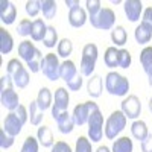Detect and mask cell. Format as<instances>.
<instances>
[{"label":"cell","mask_w":152,"mask_h":152,"mask_svg":"<svg viewBox=\"0 0 152 152\" xmlns=\"http://www.w3.org/2000/svg\"><path fill=\"white\" fill-rule=\"evenodd\" d=\"M104 61H105V66L110 67V69L119 67V49H116L114 46L108 47V49L105 50Z\"/></svg>","instance_id":"26"},{"label":"cell","mask_w":152,"mask_h":152,"mask_svg":"<svg viewBox=\"0 0 152 152\" xmlns=\"http://www.w3.org/2000/svg\"><path fill=\"white\" fill-rule=\"evenodd\" d=\"M142 21H145V23H149L151 26H152V8H146V9L143 11Z\"/></svg>","instance_id":"47"},{"label":"cell","mask_w":152,"mask_h":152,"mask_svg":"<svg viewBox=\"0 0 152 152\" xmlns=\"http://www.w3.org/2000/svg\"><path fill=\"white\" fill-rule=\"evenodd\" d=\"M134 38L138 44H148L152 38V26L149 23L142 21L134 31Z\"/></svg>","instance_id":"16"},{"label":"cell","mask_w":152,"mask_h":152,"mask_svg":"<svg viewBox=\"0 0 152 152\" xmlns=\"http://www.w3.org/2000/svg\"><path fill=\"white\" fill-rule=\"evenodd\" d=\"M14 140H15V137L9 135L3 128L0 129V148L2 149H9L12 145H14Z\"/></svg>","instance_id":"40"},{"label":"cell","mask_w":152,"mask_h":152,"mask_svg":"<svg viewBox=\"0 0 152 152\" xmlns=\"http://www.w3.org/2000/svg\"><path fill=\"white\" fill-rule=\"evenodd\" d=\"M12 49H14V38L5 28H0V52L2 55H6L12 52Z\"/></svg>","instance_id":"24"},{"label":"cell","mask_w":152,"mask_h":152,"mask_svg":"<svg viewBox=\"0 0 152 152\" xmlns=\"http://www.w3.org/2000/svg\"><path fill=\"white\" fill-rule=\"evenodd\" d=\"M91 26L100 31H113L114 23H116V14L111 8H102V11L97 14V17L90 18Z\"/></svg>","instance_id":"7"},{"label":"cell","mask_w":152,"mask_h":152,"mask_svg":"<svg viewBox=\"0 0 152 152\" xmlns=\"http://www.w3.org/2000/svg\"><path fill=\"white\" fill-rule=\"evenodd\" d=\"M59 67L61 62L58 59V55L47 53L41 59V72L49 81H58L59 79Z\"/></svg>","instance_id":"5"},{"label":"cell","mask_w":152,"mask_h":152,"mask_svg":"<svg viewBox=\"0 0 152 152\" xmlns=\"http://www.w3.org/2000/svg\"><path fill=\"white\" fill-rule=\"evenodd\" d=\"M56 52H58V56L67 59L73 52V43L69 40V38H62L56 46Z\"/></svg>","instance_id":"32"},{"label":"cell","mask_w":152,"mask_h":152,"mask_svg":"<svg viewBox=\"0 0 152 152\" xmlns=\"http://www.w3.org/2000/svg\"><path fill=\"white\" fill-rule=\"evenodd\" d=\"M18 56L26 62V64L31 62V61H34V59H41L43 58L41 52L29 40H24V41H21L18 44Z\"/></svg>","instance_id":"10"},{"label":"cell","mask_w":152,"mask_h":152,"mask_svg":"<svg viewBox=\"0 0 152 152\" xmlns=\"http://www.w3.org/2000/svg\"><path fill=\"white\" fill-rule=\"evenodd\" d=\"M69 102H70V96H69L67 88H64V87L56 88V91H55V104L52 105V117H53V120H56L59 117V114L62 111H67Z\"/></svg>","instance_id":"9"},{"label":"cell","mask_w":152,"mask_h":152,"mask_svg":"<svg viewBox=\"0 0 152 152\" xmlns=\"http://www.w3.org/2000/svg\"><path fill=\"white\" fill-rule=\"evenodd\" d=\"M32 24L34 21H31L29 18H23L18 23V28H17V34L20 37H29L32 34Z\"/></svg>","instance_id":"37"},{"label":"cell","mask_w":152,"mask_h":152,"mask_svg":"<svg viewBox=\"0 0 152 152\" xmlns=\"http://www.w3.org/2000/svg\"><path fill=\"white\" fill-rule=\"evenodd\" d=\"M105 88L111 96L123 97L129 91V81L126 76H123L117 72H110L105 76Z\"/></svg>","instance_id":"1"},{"label":"cell","mask_w":152,"mask_h":152,"mask_svg":"<svg viewBox=\"0 0 152 152\" xmlns=\"http://www.w3.org/2000/svg\"><path fill=\"white\" fill-rule=\"evenodd\" d=\"M3 129H5L9 135H12V137H15V135H18V134L21 132L23 123H21V120L17 117V114H15L14 111H11L8 116H6V119H5V122H3Z\"/></svg>","instance_id":"14"},{"label":"cell","mask_w":152,"mask_h":152,"mask_svg":"<svg viewBox=\"0 0 152 152\" xmlns=\"http://www.w3.org/2000/svg\"><path fill=\"white\" fill-rule=\"evenodd\" d=\"M17 18V9L14 3L9 0H2L0 2V20L3 24H12Z\"/></svg>","instance_id":"13"},{"label":"cell","mask_w":152,"mask_h":152,"mask_svg":"<svg viewBox=\"0 0 152 152\" xmlns=\"http://www.w3.org/2000/svg\"><path fill=\"white\" fill-rule=\"evenodd\" d=\"M38 149H40V142L32 135H29L21 146V152H38Z\"/></svg>","instance_id":"35"},{"label":"cell","mask_w":152,"mask_h":152,"mask_svg":"<svg viewBox=\"0 0 152 152\" xmlns=\"http://www.w3.org/2000/svg\"><path fill=\"white\" fill-rule=\"evenodd\" d=\"M126 122H128V119H126V116L122 113V110L113 111L105 122V128H104L105 137L110 138V140H114V138L125 129Z\"/></svg>","instance_id":"3"},{"label":"cell","mask_w":152,"mask_h":152,"mask_svg":"<svg viewBox=\"0 0 152 152\" xmlns=\"http://www.w3.org/2000/svg\"><path fill=\"white\" fill-rule=\"evenodd\" d=\"M148 82H149V85L152 87V72H151V73L148 75Z\"/></svg>","instance_id":"50"},{"label":"cell","mask_w":152,"mask_h":152,"mask_svg":"<svg viewBox=\"0 0 152 152\" xmlns=\"http://www.w3.org/2000/svg\"><path fill=\"white\" fill-rule=\"evenodd\" d=\"M12 87H15V85H14V81H12L8 75H5V76H2V78H0V91L6 90V88H12Z\"/></svg>","instance_id":"45"},{"label":"cell","mask_w":152,"mask_h":152,"mask_svg":"<svg viewBox=\"0 0 152 152\" xmlns=\"http://www.w3.org/2000/svg\"><path fill=\"white\" fill-rule=\"evenodd\" d=\"M28 110H29V120H31V123L35 125V126H38V125L43 122L44 111L40 110V107H38V104H37V100H32Z\"/></svg>","instance_id":"28"},{"label":"cell","mask_w":152,"mask_h":152,"mask_svg":"<svg viewBox=\"0 0 152 152\" xmlns=\"http://www.w3.org/2000/svg\"><path fill=\"white\" fill-rule=\"evenodd\" d=\"M99 50L97 46L93 43H88L82 49V56H81V64L79 70L82 76H93V72L96 69V61H97Z\"/></svg>","instance_id":"2"},{"label":"cell","mask_w":152,"mask_h":152,"mask_svg":"<svg viewBox=\"0 0 152 152\" xmlns=\"http://www.w3.org/2000/svg\"><path fill=\"white\" fill-rule=\"evenodd\" d=\"M140 62H142V67H143L145 73L149 75L152 72V47L151 46L145 47L140 52Z\"/></svg>","instance_id":"30"},{"label":"cell","mask_w":152,"mask_h":152,"mask_svg":"<svg viewBox=\"0 0 152 152\" xmlns=\"http://www.w3.org/2000/svg\"><path fill=\"white\" fill-rule=\"evenodd\" d=\"M149 111H151V113H152V97H151V99H149Z\"/></svg>","instance_id":"51"},{"label":"cell","mask_w":152,"mask_h":152,"mask_svg":"<svg viewBox=\"0 0 152 152\" xmlns=\"http://www.w3.org/2000/svg\"><path fill=\"white\" fill-rule=\"evenodd\" d=\"M102 90H104L102 78H100L99 75L90 76V79H88V82H87V93L93 99H96V97H99L100 94H102Z\"/></svg>","instance_id":"19"},{"label":"cell","mask_w":152,"mask_h":152,"mask_svg":"<svg viewBox=\"0 0 152 152\" xmlns=\"http://www.w3.org/2000/svg\"><path fill=\"white\" fill-rule=\"evenodd\" d=\"M122 113L126 116V119L137 120L138 116H140V113H142L140 99H138L135 94H129L128 97H125L122 100Z\"/></svg>","instance_id":"8"},{"label":"cell","mask_w":152,"mask_h":152,"mask_svg":"<svg viewBox=\"0 0 152 152\" xmlns=\"http://www.w3.org/2000/svg\"><path fill=\"white\" fill-rule=\"evenodd\" d=\"M85 11L88 14V20L97 17V14L102 11V3L99 0H87L85 2Z\"/></svg>","instance_id":"34"},{"label":"cell","mask_w":152,"mask_h":152,"mask_svg":"<svg viewBox=\"0 0 152 152\" xmlns=\"http://www.w3.org/2000/svg\"><path fill=\"white\" fill-rule=\"evenodd\" d=\"M131 53L126 49H119V67L120 69H129L131 67Z\"/></svg>","instance_id":"38"},{"label":"cell","mask_w":152,"mask_h":152,"mask_svg":"<svg viewBox=\"0 0 152 152\" xmlns=\"http://www.w3.org/2000/svg\"><path fill=\"white\" fill-rule=\"evenodd\" d=\"M14 113L17 114V117L21 120V123H23V125L29 120V110H28L26 107H24V105H20V107H18V108H17Z\"/></svg>","instance_id":"43"},{"label":"cell","mask_w":152,"mask_h":152,"mask_svg":"<svg viewBox=\"0 0 152 152\" xmlns=\"http://www.w3.org/2000/svg\"><path fill=\"white\" fill-rule=\"evenodd\" d=\"M76 76H78V69H76V64H75L73 61H70V59H64V61L61 62V67H59V78L62 81H66V84H67L73 78H76Z\"/></svg>","instance_id":"18"},{"label":"cell","mask_w":152,"mask_h":152,"mask_svg":"<svg viewBox=\"0 0 152 152\" xmlns=\"http://www.w3.org/2000/svg\"><path fill=\"white\" fill-rule=\"evenodd\" d=\"M96 152H111V149H110L108 146H99V148L96 149Z\"/></svg>","instance_id":"49"},{"label":"cell","mask_w":152,"mask_h":152,"mask_svg":"<svg viewBox=\"0 0 152 152\" xmlns=\"http://www.w3.org/2000/svg\"><path fill=\"white\" fill-rule=\"evenodd\" d=\"M56 122V126H58V131L61 134H70L75 128V120H73V116L69 114V111H62L59 114V117L55 120Z\"/></svg>","instance_id":"17"},{"label":"cell","mask_w":152,"mask_h":152,"mask_svg":"<svg viewBox=\"0 0 152 152\" xmlns=\"http://www.w3.org/2000/svg\"><path fill=\"white\" fill-rule=\"evenodd\" d=\"M24 9H26V14L29 17H37L38 12L41 11V5L38 0H28L26 5H24Z\"/></svg>","instance_id":"39"},{"label":"cell","mask_w":152,"mask_h":152,"mask_svg":"<svg viewBox=\"0 0 152 152\" xmlns=\"http://www.w3.org/2000/svg\"><path fill=\"white\" fill-rule=\"evenodd\" d=\"M111 3H113V5H119V3H120V0H113Z\"/></svg>","instance_id":"52"},{"label":"cell","mask_w":152,"mask_h":152,"mask_svg":"<svg viewBox=\"0 0 152 152\" xmlns=\"http://www.w3.org/2000/svg\"><path fill=\"white\" fill-rule=\"evenodd\" d=\"M40 5H41L44 18H47V20L55 18V15H56V2L55 0H41Z\"/></svg>","instance_id":"31"},{"label":"cell","mask_w":152,"mask_h":152,"mask_svg":"<svg viewBox=\"0 0 152 152\" xmlns=\"http://www.w3.org/2000/svg\"><path fill=\"white\" fill-rule=\"evenodd\" d=\"M66 6L72 11L75 8H79V0H66Z\"/></svg>","instance_id":"48"},{"label":"cell","mask_w":152,"mask_h":152,"mask_svg":"<svg viewBox=\"0 0 152 152\" xmlns=\"http://www.w3.org/2000/svg\"><path fill=\"white\" fill-rule=\"evenodd\" d=\"M126 38H128V35H126V31H125L123 26L113 28V31H111V41L114 43V47L116 46H119V47L125 46Z\"/></svg>","instance_id":"29"},{"label":"cell","mask_w":152,"mask_h":152,"mask_svg":"<svg viewBox=\"0 0 152 152\" xmlns=\"http://www.w3.org/2000/svg\"><path fill=\"white\" fill-rule=\"evenodd\" d=\"M37 104L40 107L41 111H46L49 108H52V100H53V96H52V91L49 90L47 87H43L40 88V91H38V96H37Z\"/></svg>","instance_id":"20"},{"label":"cell","mask_w":152,"mask_h":152,"mask_svg":"<svg viewBox=\"0 0 152 152\" xmlns=\"http://www.w3.org/2000/svg\"><path fill=\"white\" fill-rule=\"evenodd\" d=\"M0 104H2V107L6 108L9 113L15 111L20 107V97H18L17 91L14 90V87L0 91Z\"/></svg>","instance_id":"11"},{"label":"cell","mask_w":152,"mask_h":152,"mask_svg":"<svg viewBox=\"0 0 152 152\" xmlns=\"http://www.w3.org/2000/svg\"><path fill=\"white\" fill-rule=\"evenodd\" d=\"M75 152H93L91 140H90V138H87V137H84V135H81L78 140H76Z\"/></svg>","instance_id":"36"},{"label":"cell","mask_w":152,"mask_h":152,"mask_svg":"<svg viewBox=\"0 0 152 152\" xmlns=\"http://www.w3.org/2000/svg\"><path fill=\"white\" fill-rule=\"evenodd\" d=\"M88 138L91 142H100L104 137V116L100 110H96L94 113H91L90 119H88Z\"/></svg>","instance_id":"4"},{"label":"cell","mask_w":152,"mask_h":152,"mask_svg":"<svg viewBox=\"0 0 152 152\" xmlns=\"http://www.w3.org/2000/svg\"><path fill=\"white\" fill-rule=\"evenodd\" d=\"M131 134L135 140L138 142H143L145 138L149 135V131H148V125L143 122V120H134L132 125H131Z\"/></svg>","instance_id":"21"},{"label":"cell","mask_w":152,"mask_h":152,"mask_svg":"<svg viewBox=\"0 0 152 152\" xmlns=\"http://www.w3.org/2000/svg\"><path fill=\"white\" fill-rule=\"evenodd\" d=\"M21 67H23L21 62H20L17 58H12L8 64H6V75L9 76V78H12V76H14Z\"/></svg>","instance_id":"41"},{"label":"cell","mask_w":152,"mask_h":152,"mask_svg":"<svg viewBox=\"0 0 152 152\" xmlns=\"http://www.w3.org/2000/svg\"><path fill=\"white\" fill-rule=\"evenodd\" d=\"M12 81H14V85L17 87V88H26L28 85H29V72H28V69L26 67H21L14 76L11 78Z\"/></svg>","instance_id":"27"},{"label":"cell","mask_w":152,"mask_h":152,"mask_svg":"<svg viewBox=\"0 0 152 152\" xmlns=\"http://www.w3.org/2000/svg\"><path fill=\"white\" fill-rule=\"evenodd\" d=\"M37 138H38V142H40V145L43 148H52L55 145L53 134H52V131H50V128H47V126H40V128H38Z\"/></svg>","instance_id":"22"},{"label":"cell","mask_w":152,"mask_h":152,"mask_svg":"<svg viewBox=\"0 0 152 152\" xmlns=\"http://www.w3.org/2000/svg\"><path fill=\"white\" fill-rule=\"evenodd\" d=\"M52 152H73V151L69 146V143H66V142H56L52 146Z\"/></svg>","instance_id":"44"},{"label":"cell","mask_w":152,"mask_h":152,"mask_svg":"<svg viewBox=\"0 0 152 152\" xmlns=\"http://www.w3.org/2000/svg\"><path fill=\"white\" fill-rule=\"evenodd\" d=\"M47 34V26L43 18H35L34 20V24H32V34H31V38L34 41H43L44 37Z\"/></svg>","instance_id":"23"},{"label":"cell","mask_w":152,"mask_h":152,"mask_svg":"<svg viewBox=\"0 0 152 152\" xmlns=\"http://www.w3.org/2000/svg\"><path fill=\"white\" fill-rule=\"evenodd\" d=\"M96 110H99V107H97L96 102H93V100H88V102H84V104H78L73 108V113H72L75 125L82 126V125L88 123V119H90L91 113H94Z\"/></svg>","instance_id":"6"},{"label":"cell","mask_w":152,"mask_h":152,"mask_svg":"<svg viewBox=\"0 0 152 152\" xmlns=\"http://www.w3.org/2000/svg\"><path fill=\"white\" fill-rule=\"evenodd\" d=\"M43 43H44V46L47 47V49H52V47H55V46H58V31L53 28V26H47V34H46V37H44V40H43Z\"/></svg>","instance_id":"33"},{"label":"cell","mask_w":152,"mask_h":152,"mask_svg":"<svg viewBox=\"0 0 152 152\" xmlns=\"http://www.w3.org/2000/svg\"><path fill=\"white\" fill-rule=\"evenodd\" d=\"M123 11L126 18L135 23L143 15V3L140 0H126V2H123Z\"/></svg>","instance_id":"12"},{"label":"cell","mask_w":152,"mask_h":152,"mask_svg":"<svg viewBox=\"0 0 152 152\" xmlns=\"http://www.w3.org/2000/svg\"><path fill=\"white\" fill-rule=\"evenodd\" d=\"M134 145L129 137H119L113 142L111 152H132Z\"/></svg>","instance_id":"25"},{"label":"cell","mask_w":152,"mask_h":152,"mask_svg":"<svg viewBox=\"0 0 152 152\" xmlns=\"http://www.w3.org/2000/svg\"><path fill=\"white\" fill-rule=\"evenodd\" d=\"M140 145H142V152H152V134H149Z\"/></svg>","instance_id":"46"},{"label":"cell","mask_w":152,"mask_h":152,"mask_svg":"<svg viewBox=\"0 0 152 152\" xmlns=\"http://www.w3.org/2000/svg\"><path fill=\"white\" fill-rule=\"evenodd\" d=\"M88 20V14H87V11L84 8H75L72 11H69V23H70V26L72 28H82L85 21Z\"/></svg>","instance_id":"15"},{"label":"cell","mask_w":152,"mask_h":152,"mask_svg":"<svg viewBox=\"0 0 152 152\" xmlns=\"http://www.w3.org/2000/svg\"><path fill=\"white\" fill-rule=\"evenodd\" d=\"M82 84H84V76L78 73L76 78H73L70 82H67V88H69V90H72V91H79Z\"/></svg>","instance_id":"42"}]
</instances>
